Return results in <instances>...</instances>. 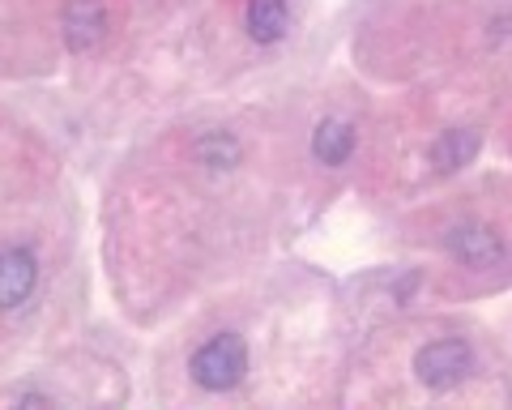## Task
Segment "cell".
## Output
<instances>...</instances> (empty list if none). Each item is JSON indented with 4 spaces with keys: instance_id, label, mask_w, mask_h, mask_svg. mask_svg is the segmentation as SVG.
Instances as JSON below:
<instances>
[{
    "instance_id": "obj_3",
    "label": "cell",
    "mask_w": 512,
    "mask_h": 410,
    "mask_svg": "<svg viewBox=\"0 0 512 410\" xmlns=\"http://www.w3.org/2000/svg\"><path fill=\"white\" fill-rule=\"evenodd\" d=\"M60 30H64L69 52H77V56L99 52L103 39H107V9H103V0H69L64 13H60Z\"/></svg>"
},
{
    "instance_id": "obj_1",
    "label": "cell",
    "mask_w": 512,
    "mask_h": 410,
    "mask_svg": "<svg viewBox=\"0 0 512 410\" xmlns=\"http://www.w3.org/2000/svg\"><path fill=\"white\" fill-rule=\"evenodd\" d=\"M248 372V346L235 334H218L192 355V381L210 393H227L244 381Z\"/></svg>"
},
{
    "instance_id": "obj_4",
    "label": "cell",
    "mask_w": 512,
    "mask_h": 410,
    "mask_svg": "<svg viewBox=\"0 0 512 410\" xmlns=\"http://www.w3.org/2000/svg\"><path fill=\"white\" fill-rule=\"evenodd\" d=\"M444 244H448V252H453L461 265H470V270H491V265L504 257L500 231L487 227V223H457V227H448Z\"/></svg>"
},
{
    "instance_id": "obj_5",
    "label": "cell",
    "mask_w": 512,
    "mask_h": 410,
    "mask_svg": "<svg viewBox=\"0 0 512 410\" xmlns=\"http://www.w3.org/2000/svg\"><path fill=\"white\" fill-rule=\"evenodd\" d=\"M39 282V265L26 248H5L0 252V312L22 308Z\"/></svg>"
},
{
    "instance_id": "obj_6",
    "label": "cell",
    "mask_w": 512,
    "mask_h": 410,
    "mask_svg": "<svg viewBox=\"0 0 512 410\" xmlns=\"http://www.w3.org/2000/svg\"><path fill=\"white\" fill-rule=\"evenodd\" d=\"M478 150H483V137H478L474 129H448L440 133L436 141H431V163H436V171H461L470 167L478 159Z\"/></svg>"
},
{
    "instance_id": "obj_7",
    "label": "cell",
    "mask_w": 512,
    "mask_h": 410,
    "mask_svg": "<svg viewBox=\"0 0 512 410\" xmlns=\"http://www.w3.org/2000/svg\"><path fill=\"white\" fill-rule=\"evenodd\" d=\"M312 154L325 167H342L355 154V124L346 120H320L312 133Z\"/></svg>"
},
{
    "instance_id": "obj_8",
    "label": "cell",
    "mask_w": 512,
    "mask_h": 410,
    "mask_svg": "<svg viewBox=\"0 0 512 410\" xmlns=\"http://www.w3.org/2000/svg\"><path fill=\"white\" fill-rule=\"evenodd\" d=\"M286 0H248V35L256 43H278L286 35Z\"/></svg>"
},
{
    "instance_id": "obj_2",
    "label": "cell",
    "mask_w": 512,
    "mask_h": 410,
    "mask_svg": "<svg viewBox=\"0 0 512 410\" xmlns=\"http://www.w3.org/2000/svg\"><path fill=\"white\" fill-rule=\"evenodd\" d=\"M474 364L470 346L461 338H440V342H427L419 355H414V376H419V385L427 389H453L466 381V372Z\"/></svg>"
},
{
    "instance_id": "obj_10",
    "label": "cell",
    "mask_w": 512,
    "mask_h": 410,
    "mask_svg": "<svg viewBox=\"0 0 512 410\" xmlns=\"http://www.w3.org/2000/svg\"><path fill=\"white\" fill-rule=\"evenodd\" d=\"M26 406H52V402H47V398H39V393H26V398H22Z\"/></svg>"
},
{
    "instance_id": "obj_9",
    "label": "cell",
    "mask_w": 512,
    "mask_h": 410,
    "mask_svg": "<svg viewBox=\"0 0 512 410\" xmlns=\"http://www.w3.org/2000/svg\"><path fill=\"white\" fill-rule=\"evenodd\" d=\"M197 159L210 171H231L239 163V141L231 133H205L197 141Z\"/></svg>"
}]
</instances>
